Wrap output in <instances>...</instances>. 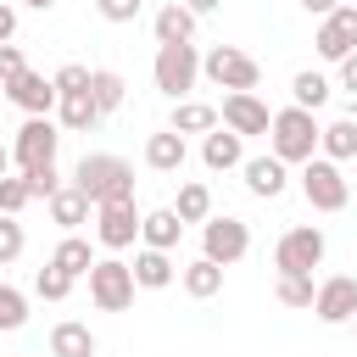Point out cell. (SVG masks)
Listing matches in <instances>:
<instances>
[{
  "instance_id": "14",
  "label": "cell",
  "mask_w": 357,
  "mask_h": 357,
  "mask_svg": "<svg viewBox=\"0 0 357 357\" xmlns=\"http://www.w3.org/2000/svg\"><path fill=\"white\" fill-rule=\"evenodd\" d=\"M6 100H11V106H22L28 117H50V106H56V84H50L45 73L22 67V73L6 84Z\"/></svg>"
},
{
  "instance_id": "44",
  "label": "cell",
  "mask_w": 357,
  "mask_h": 357,
  "mask_svg": "<svg viewBox=\"0 0 357 357\" xmlns=\"http://www.w3.org/2000/svg\"><path fill=\"white\" fill-rule=\"evenodd\" d=\"M11 173V145H0V178Z\"/></svg>"
},
{
  "instance_id": "24",
  "label": "cell",
  "mask_w": 357,
  "mask_h": 357,
  "mask_svg": "<svg viewBox=\"0 0 357 357\" xmlns=\"http://www.w3.org/2000/svg\"><path fill=\"white\" fill-rule=\"evenodd\" d=\"M167 128L173 134H212L218 128V106H206V100H173V117H167Z\"/></svg>"
},
{
  "instance_id": "28",
  "label": "cell",
  "mask_w": 357,
  "mask_h": 357,
  "mask_svg": "<svg viewBox=\"0 0 357 357\" xmlns=\"http://www.w3.org/2000/svg\"><path fill=\"white\" fill-rule=\"evenodd\" d=\"M50 262H56L67 279H84V273H89V262H95V251H89V240H84V234H67V240L50 251Z\"/></svg>"
},
{
  "instance_id": "38",
  "label": "cell",
  "mask_w": 357,
  "mask_h": 357,
  "mask_svg": "<svg viewBox=\"0 0 357 357\" xmlns=\"http://www.w3.org/2000/svg\"><path fill=\"white\" fill-rule=\"evenodd\" d=\"M139 6H145V0H95V11H100L106 22H134Z\"/></svg>"
},
{
  "instance_id": "32",
  "label": "cell",
  "mask_w": 357,
  "mask_h": 357,
  "mask_svg": "<svg viewBox=\"0 0 357 357\" xmlns=\"http://www.w3.org/2000/svg\"><path fill=\"white\" fill-rule=\"evenodd\" d=\"M28 324V296L17 290V284H0V329L11 335V329H22Z\"/></svg>"
},
{
  "instance_id": "49",
  "label": "cell",
  "mask_w": 357,
  "mask_h": 357,
  "mask_svg": "<svg viewBox=\"0 0 357 357\" xmlns=\"http://www.w3.org/2000/svg\"><path fill=\"white\" fill-rule=\"evenodd\" d=\"M351 324H357V318H351Z\"/></svg>"
},
{
  "instance_id": "23",
  "label": "cell",
  "mask_w": 357,
  "mask_h": 357,
  "mask_svg": "<svg viewBox=\"0 0 357 357\" xmlns=\"http://www.w3.org/2000/svg\"><path fill=\"white\" fill-rule=\"evenodd\" d=\"M195 22H201V17H195L190 6H178V0H173V6H162V11H156V22H151V28H156V45H184V39H195Z\"/></svg>"
},
{
  "instance_id": "18",
  "label": "cell",
  "mask_w": 357,
  "mask_h": 357,
  "mask_svg": "<svg viewBox=\"0 0 357 357\" xmlns=\"http://www.w3.org/2000/svg\"><path fill=\"white\" fill-rule=\"evenodd\" d=\"M45 206H50V223H61L67 234H78V229L95 218V201H89L84 190H73V184H61V190H56Z\"/></svg>"
},
{
  "instance_id": "31",
  "label": "cell",
  "mask_w": 357,
  "mask_h": 357,
  "mask_svg": "<svg viewBox=\"0 0 357 357\" xmlns=\"http://www.w3.org/2000/svg\"><path fill=\"white\" fill-rule=\"evenodd\" d=\"M33 296H45V301H67V296H73V279H67L56 262H45V268L33 273Z\"/></svg>"
},
{
  "instance_id": "40",
  "label": "cell",
  "mask_w": 357,
  "mask_h": 357,
  "mask_svg": "<svg viewBox=\"0 0 357 357\" xmlns=\"http://www.w3.org/2000/svg\"><path fill=\"white\" fill-rule=\"evenodd\" d=\"M335 67H340V89H346V95H357V50H351V56H340Z\"/></svg>"
},
{
  "instance_id": "41",
  "label": "cell",
  "mask_w": 357,
  "mask_h": 357,
  "mask_svg": "<svg viewBox=\"0 0 357 357\" xmlns=\"http://www.w3.org/2000/svg\"><path fill=\"white\" fill-rule=\"evenodd\" d=\"M11 33H17V11H11V6H0V45H6Z\"/></svg>"
},
{
  "instance_id": "11",
  "label": "cell",
  "mask_w": 357,
  "mask_h": 357,
  "mask_svg": "<svg viewBox=\"0 0 357 357\" xmlns=\"http://www.w3.org/2000/svg\"><path fill=\"white\" fill-rule=\"evenodd\" d=\"M218 123H223V128H234L240 139H251V134H268L273 112L257 100V89H229V95H223V106H218Z\"/></svg>"
},
{
  "instance_id": "16",
  "label": "cell",
  "mask_w": 357,
  "mask_h": 357,
  "mask_svg": "<svg viewBox=\"0 0 357 357\" xmlns=\"http://www.w3.org/2000/svg\"><path fill=\"white\" fill-rule=\"evenodd\" d=\"M134 284L139 290H167L173 279H178V262H173V251H156V245H145V251H134Z\"/></svg>"
},
{
  "instance_id": "1",
  "label": "cell",
  "mask_w": 357,
  "mask_h": 357,
  "mask_svg": "<svg viewBox=\"0 0 357 357\" xmlns=\"http://www.w3.org/2000/svg\"><path fill=\"white\" fill-rule=\"evenodd\" d=\"M268 151H273L284 167H301L307 156H318V112H307V106L273 112V123H268Z\"/></svg>"
},
{
  "instance_id": "5",
  "label": "cell",
  "mask_w": 357,
  "mask_h": 357,
  "mask_svg": "<svg viewBox=\"0 0 357 357\" xmlns=\"http://www.w3.org/2000/svg\"><path fill=\"white\" fill-rule=\"evenodd\" d=\"M301 195H307L312 212H340V206L351 201V178L340 173V162L307 156V162H301Z\"/></svg>"
},
{
  "instance_id": "47",
  "label": "cell",
  "mask_w": 357,
  "mask_h": 357,
  "mask_svg": "<svg viewBox=\"0 0 357 357\" xmlns=\"http://www.w3.org/2000/svg\"><path fill=\"white\" fill-rule=\"evenodd\" d=\"M351 167H357V156H351Z\"/></svg>"
},
{
  "instance_id": "20",
  "label": "cell",
  "mask_w": 357,
  "mask_h": 357,
  "mask_svg": "<svg viewBox=\"0 0 357 357\" xmlns=\"http://www.w3.org/2000/svg\"><path fill=\"white\" fill-rule=\"evenodd\" d=\"M184 156H190V145H184V134H173V128H156V134L145 139V167H151V173H178Z\"/></svg>"
},
{
  "instance_id": "27",
  "label": "cell",
  "mask_w": 357,
  "mask_h": 357,
  "mask_svg": "<svg viewBox=\"0 0 357 357\" xmlns=\"http://www.w3.org/2000/svg\"><path fill=\"white\" fill-rule=\"evenodd\" d=\"M173 212H178V223H206V218H212V190H206L201 178L178 184V201H173Z\"/></svg>"
},
{
  "instance_id": "33",
  "label": "cell",
  "mask_w": 357,
  "mask_h": 357,
  "mask_svg": "<svg viewBox=\"0 0 357 357\" xmlns=\"http://www.w3.org/2000/svg\"><path fill=\"white\" fill-rule=\"evenodd\" d=\"M312 273H279V301L284 307H312Z\"/></svg>"
},
{
  "instance_id": "15",
  "label": "cell",
  "mask_w": 357,
  "mask_h": 357,
  "mask_svg": "<svg viewBox=\"0 0 357 357\" xmlns=\"http://www.w3.org/2000/svg\"><path fill=\"white\" fill-rule=\"evenodd\" d=\"M240 173H245V190H251L257 201H273V195H284V184H290V167H284L273 151H268V156H245Z\"/></svg>"
},
{
  "instance_id": "43",
  "label": "cell",
  "mask_w": 357,
  "mask_h": 357,
  "mask_svg": "<svg viewBox=\"0 0 357 357\" xmlns=\"http://www.w3.org/2000/svg\"><path fill=\"white\" fill-rule=\"evenodd\" d=\"M178 6H190V11H195V17H206V11H218V6H223V0H178Z\"/></svg>"
},
{
  "instance_id": "4",
  "label": "cell",
  "mask_w": 357,
  "mask_h": 357,
  "mask_svg": "<svg viewBox=\"0 0 357 357\" xmlns=\"http://www.w3.org/2000/svg\"><path fill=\"white\" fill-rule=\"evenodd\" d=\"M151 78L167 100H184L201 78V50L184 39V45H156V61H151Z\"/></svg>"
},
{
  "instance_id": "7",
  "label": "cell",
  "mask_w": 357,
  "mask_h": 357,
  "mask_svg": "<svg viewBox=\"0 0 357 357\" xmlns=\"http://www.w3.org/2000/svg\"><path fill=\"white\" fill-rule=\"evenodd\" d=\"M324 251H329L324 229H318V223H296V229L279 234V245H273V268H279V273H312V268L324 262Z\"/></svg>"
},
{
  "instance_id": "13",
  "label": "cell",
  "mask_w": 357,
  "mask_h": 357,
  "mask_svg": "<svg viewBox=\"0 0 357 357\" xmlns=\"http://www.w3.org/2000/svg\"><path fill=\"white\" fill-rule=\"evenodd\" d=\"M318 56L324 61H340V56H351L357 50V6H335L329 17H318Z\"/></svg>"
},
{
  "instance_id": "12",
  "label": "cell",
  "mask_w": 357,
  "mask_h": 357,
  "mask_svg": "<svg viewBox=\"0 0 357 357\" xmlns=\"http://www.w3.org/2000/svg\"><path fill=\"white\" fill-rule=\"evenodd\" d=\"M312 312H318V324H351V318H357V279H351V273L324 279V284L312 290Z\"/></svg>"
},
{
  "instance_id": "34",
  "label": "cell",
  "mask_w": 357,
  "mask_h": 357,
  "mask_svg": "<svg viewBox=\"0 0 357 357\" xmlns=\"http://www.w3.org/2000/svg\"><path fill=\"white\" fill-rule=\"evenodd\" d=\"M28 201H33V195H28V178H22V173H17V178L6 173V178H0V218H17Z\"/></svg>"
},
{
  "instance_id": "46",
  "label": "cell",
  "mask_w": 357,
  "mask_h": 357,
  "mask_svg": "<svg viewBox=\"0 0 357 357\" xmlns=\"http://www.w3.org/2000/svg\"><path fill=\"white\" fill-rule=\"evenodd\" d=\"M0 100H6V84H0Z\"/></svg>"
},
{
  "instance_id": "35",
  "label": "cell",
  "mask_w": 357,
  "mask_h": 357,
  "mask_svg": "<svg viewBox=\"0 0 357 357\" xmlns=\"http://www.w3.org/2000/svg\"><path fill=\"white\" fill-rule=\"evenodd\" d=\"M22 178H28V195H33V201H50V195L61 190V173H56V162H45V167H28Z\"/></svg>"
},
{
  "instance_id": "48",
  "label": "cell",
  "mask_w": 357,
  "mask_h": 357,
  "mask_svg": "<svg viewBox=\"0 0 357 357\" xmlns=\"http://www.w3.org/2000/svg\"><path fill=\"white\" fill-rule=\"evenodd\" d=\"M0 6H6V0H0Z\"/></svg>"
},
{
  "instance_id": "45",
  "label": "cell",
  "mask_w": 357,
  "mask_h": 357,
  "mask_svg": "<svg viewBox=\"0 0 357 357\" xmlns=\"http://www.w3.org/2000/svg\"><path fill=\"white\" fill-rule=\"evenodd\" d=\"M28 6H33V11H50V6H56V0H28Z\"/></svg>"
},
{
  "instance_id": "6",
  "label": "cell",
  "mask_w": 357,
  "mask_h": 357,
  "mask_svg": "<svg viewBox=\"0 0 357 357\" xmlns=\"http://www.w3.org/2000/svg\"><path fill=\"white\" fill-rule=\"evenodd\" d=\"M201 73H206L218 89H257V84H262L257 56L240 50V45H212V50L201 56Z\"/></svg>"
},
{
  "instance_id": "26",
  "label": "cell",
  "mask_w": 357,
  "mask_h": 357,
  "mask_svg": "<svg viewBox=\"0 0 357 357\" xmlns=\"http://www.w3.org/2000/svg\"><path fill=\"white\" fill-rule=\"evenodd\" d=\"M318 156H329V162H351V156H357V123H351V117L324 123V128H318Z\"/></svg>"
},
{
  "instance_id": "10",
  "label": "cell",
  "mask_w": 357,
  "mask_h": 357,
  "mask_svg": "<svg viewBox=\"0 0 357 357\" xmlns=\"http://www.w3.org/2000/svg\"><path fill=\"white\" fill-rule=\"evenodd\" d=\"M95 240L106 251H128L139 240V212H134V195L128 201H100L95 206Z\"/></svg>"
},
{
  "instance_id": "8",
  "label": "cell",
  "mask_w": 357,
  "mask_h": 357,
  "mask_svg": "<svg viewBox=\"0 0 357 357\" xmlns=\"http://www.w3.org/2000/svg\"><path fill=\"white\" fill-rule=\"evenodd\" d=\"M251 251V229L240 218H206L201 223V257H212L218 268H234Z\"/></svg>"
},
{
  "instance_id": "30",
  "label": "cell",
  "mask_w": 357,
  "mask_h": 357,
  "mask_svg": "<svg viewBox=\"0 0 357 357\" xmlns=\"http://www.w3.org/2000/svg\"><path fill=\"white\" fill-rule=\"evenodd\" d=\"M89 95H95V106H100V117H106V112H117V106H123L128 84H123L112 67H100V73H89Z\"/></svg>"
},
{
  "instance_id": "25",
  "label": "cell",
  "mask_w": 357,
  "mask_h": 357,
  "mask_svg": "<svg viewBox=\"0 0 357 357\" xmlns=\"http://www.w3.org/2000/svg\"><path fill=\"white\" fill-rule=\"evenodd\" d=\"M178 284H184L195 301H212V296L223 290V268H218L212 257H195V262H184V268H178Z\"/></svg>"
},
{
  "instance_id": "19",
  "label": "cell",
  "mask_w": 357,
  "mask_h": 357,
  "mask_svg": "<svg viewBox=\"0 0 357 357\" xmlns=\"http://www.w3.org/2000/svg\"><path fill=\"white\" fill-rule=\"evenodd\" d=\"M56 123H61L67 134H89V128L100 123V106H95V95H89V89L56 95Z\"/></svg>"
},
{
  "instance_id": "9",
  "label": "cell",
  "mask_w": 357,
  "mask_h": 357,
  "mask_svg": "<svg viewBox=\"0 0 357 357\" xmlns=\"http://www.w3.org/2000/svg\"><path fill=\"white\" fill-rule=\"evenodd\" d=\"M56 145H61V128L50 123V117H28L22 128H17V139H11V162L28 173V167H45V162H56Z\"/></svg>"
},
{
  "instance_id": "36",
  "label": "cell",
  "mask_w": 357,
  "mask_h": 357,
  "mask_svg": "<svg viewBox=\"0 0 357 357\" xmlns=\"http://www.w3.org/2000/svg\"><path fill=\"white\" fill-rule=\"evenodd\" d=\"M22 257V223L17 218H0V268Z\"/></svg>"
},
{
  "instance_id": "21",
  "label": "cell",
  "mask_w": 357,
  "mask_h": 357,
  "mask_svg": "<svg viewBox=\"0 0 357 357\" xmlns=\"http://www.w3.org/2000/svg\"><path fill=\"white\" fill-rule=\"evenodd\" d=\"M178 234H184V223H178V212H173V206L139 212V240H145V245H156V251H173V245H178Z\"/></svg>"
},
{
  "instance_id": "17",
  "label": "cell",
  "mask_w": 357,
  "mask_h": 357,
  "mask_svg": "<svg viewBox=\"0 0 357 357\" xmlns=\"http://www.w3.org/2000/svg\"><path fill=\"white\" fill-rule=\"evenodd\" d=\"M201 162H206L212 173H229V167H240V162H245V139H240L234 128H223V123H218V128L201 139Z\"/></svg>"
},
{
  "instance_id": "22",
  "label": "cell",
  "mask_w": 357,
  "mask_h": 357,
  "mask_svg": "<svg viewBox=\"0 0 357 357\" xmlns=\"http://www.w3.org/2000/svg\"><path fill=\"white\" fill-rule=\"evenodd\" d=\"M95 329L89 324H73V318H61L56 329H50V357H95Z\"/></svg>"
},
{
  "instance_id": "39",
  "label": "cell",
  "mask_w": 357,
  "mask_h": 357,
  "mask_svg": "<svg viewBox=\"0 0 357 357\" xmlns=\"http://www.w3.org/2000/svg\"><path fill=\"white\" fill-rule=\"evenodd\" d=\"M22 67H28V61H22V50H17L11 39H6V45H0V84H11V78H17Z\"/></svg>"
},
{
  "instance_id": "29",
  "label": "cell",
  "mask_w": 357,
  "mask_h": 357,
  "mask_svg": "<svg viewBox=\"0 0 357 357\" xmlns=\"http://www.w3.org/2000/svg\"><path fill=\"white\" fill-rule=\"evenodd\" d=\"M329 100V78L324 73H312V67H301L296 78H290V106H307V112H318Z\"/></svg>"
},
{
  "instance_id": "2",
  "label": "cell",
  "mask_w": 357,
  "mask_h": 357,
  "mask_svg": "<svg viewBox=\"0 0 357 357\" xmlns=\"http://www.w3.org/2000/svg\"><path fill=\"white\" fill-rule=\"evenodd\" d=\"M73 190H84L95 206L100 201H128L134 195V167L112 151H89L78 167H73Z\"/></svg>"
},
{
  "instance_id": "3",
  "label": "cell",
  "mask_w": 357,
  "mask_h": 357,
  "mask_svg": "<svg viewBox=\"0 0 357 357\" xmlns=\"http://www.w3.org/2000/svg\"><path fill=\"white\" fill-rule=\"evenodd\" d=\"M84 279H89V301H95L100 312H128V307H134V290H139V284H134V268H128L123 257H95Z\"/></svg>"
},
{
  "instance_id": "37",
  "label": "cell",
  "mask_w": 357,
  "mask_h": 357,
  "mask_svg": "<svg viewBox=\"0 0 357 357\" xmlns=\"http://www.w3.org/2000/svg\"><path fill=\"white\" fill-rule=\"evenodd\" d=\"M56 95H73V89H89V67H78V61H67V67H56Z\"/></svg>"
},
{
  "instance_id": "42",
  "label": "cell",
  "mask_w": 357,
  "mask_h": 357,
  "mask_svg": "<svg viewBox=\"0 0 357 357\" xmlns=\"http://www.w3.org/2000/svg\"><path fill=\"white\" fill-rule=\"evenodd\" d=\"M340 0H301V11H312V17H329Z\"/></svg>"
}]
</instances>
